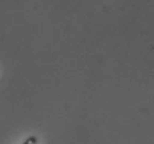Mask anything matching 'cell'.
Returning <instances> with one entry per match:
<instances>
[{"label":"cell","instance_id":"obj_1","mask_svg":"<svg viewBox=\"0 0 154 144\" xmlns=\"http://www.w3.org/2000/svg\"><path fill=\"white\" fill-rule=\"evenodd\" d=\"M37 143H38V139H37L35 136H30V137H28L22 144H37Z\"/></svg>","mask_w":154,"mask_h":144}]
</instances>
